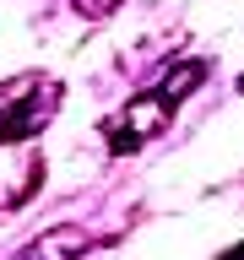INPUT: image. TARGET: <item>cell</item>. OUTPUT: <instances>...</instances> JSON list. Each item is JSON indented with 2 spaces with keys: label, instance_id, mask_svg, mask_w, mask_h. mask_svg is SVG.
<instances>
[{
  "label": "cell",
  "instance_id": "1",
  "mask_svg": "<svg viewBox=\"0 0 244 260\" xmlns=\"http://www.w3.org/2000/svg\"><path fill=\"white\" fill-rule=\"evenodd\" d=\"M114 6H119V0H81V11H87V16H98V11H114Z\"/></svg>",
  "mask_w": 244,
  "mask_h": 260
}]
</instances>
